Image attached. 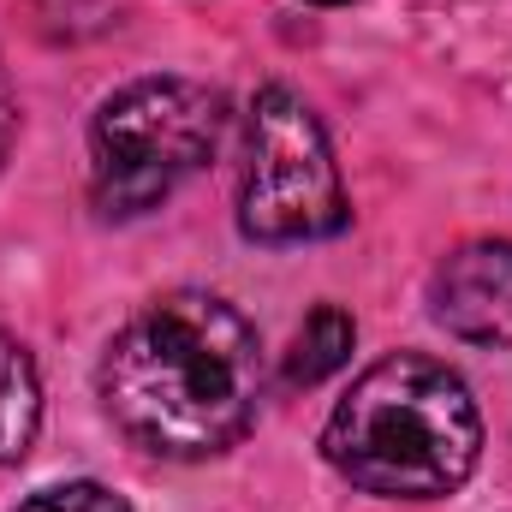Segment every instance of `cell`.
<instances>
[{
	"label": "cell",
	"instance_id": "1",
	"mask_svg": "<svg viewBox=\"0 0 512 512\" xmlns=\"http://www.w3.org/2000/svg\"><path fill=\"white\" fill-rule=\"evenodd\" d=\"M102 411L155 459H215L256 423L262 346L221 292H161L108 340Z\"/></svg>",
	"mask_w": 512,
	"mask_h": 512
},
{
	"label": "cell",
	"instance_id": "2",
	"mask_svg": "<svg viewBox=\"0 0 512 512\" xmlns=\"http://www.w3.org/2000/svg\"><path fill=\"white\" fill-rule=\"evenodd\" d=\"M322 459L376 501H447L483 459V417L459 370L423 352H393L334 405Z\"/></svg>",
	"mask_w": 512,
	"mask_h": 512
},
{
	"label": "cell",
	"instance_id": "3",
	"mask_svg": "<svg viewBox=\"0 0 512 512\" xmlns=\"http://www.w3.org/2000/svg\"><path fill=\"white\" fill-rule=\"evenodd\" d=\"M227 131V102L191 78H137L90 120V191L96 209L131 221L161 209Z\"/></svg>",
	"mask_w": 512,
	"mask_h": 512
},
{
	"label": "cell",
	"instance_id": "4",
	"mask_svg": "<svg viewBox=\"0 0 512 512\" xmlns=\"http://www.w3.org/2000/svg\"><path fill=\"white\" fill-rule=\"evenodd\" d=\"M346 221H352L346 179L316 108L286 84H262L251 96V131H245L239 233L256 245H310L334 239Z\"/></svg>",
	"mask_w": 512,
	"mask_h": 512
},
{
	"label": "cell",
	"instance_id": "5",
	"mask_svg": "<svg viewBox=\"0 0 512 512\" xmlns=\"http://www.w3.org/2000/svg\"><path fill=\"white\" fill-rule=\"evenodd\" d=\"M435 322L465 346H512V239H471L429 280Z\"/></svg>",
	"mask_w": 512,
	"mask_h": 512
},
{
	"label": "cell",
	"instance_id": "6",
	"mask_svg": "<svg viewBox=\"0 0 512 512\" xmlns=\"http://www.w3.org/2000/svg\"><path fill=\"white\" fill-rule=\"evenodd\" d=\"M42 429V376L30 352L0 328V465H18Z\"/></svg>",
	"mask_w": 512,
	"mask_h": 512
},
{
	"label": "cell",
	"instance_id": "7",
	"mask_svg": "<svg viewBox=\"0 0 512 512\" xmlns=\"http://www.w3.org/2000/svg\"><path fill=\"white\" fill-rule=\"evenodd\" d=\"M352 346H358V322H352L340 304H316V310L304 316V328L292 334L286 382H292V387L328 382L334 370H346V364H352Z\"/></svg>",
	"mask_w": 512,
	"mask_h": 512
},
{
	"label": "cell",
	"instance_id": "8",
	"mask_svg": "<svg viewBox=\"0 0 512 512\" xmlns=\"http://www.w3.org/2000/svg\"><path fill=\"white\" fill-rule=\"evenodd\" d=\"M18 512H131V501L108 483H54V489H36Z\"/></svg>",
	"mask_w": 512,
	"mask_h": 512
},
{
	"label": "cell",
	"instance_id": "9",
	"mask_svg": "<svg viewBox=\"0 0 512 512\" xmlns=\"http://www.w3.org/2000/svg\"><path fill=\"white\" fill-rule=\"evenodd\" d=\"M12 137H18V96H12V84H6V66H0V167H6V155H12Z\"/></svg>",
	"mask_w": 512,
	"mask_h": 512
},
{
	"label": "cell",
	"instance_id": "10",
	"mask_svg": "<svg viewBox=\"0 0 512 512\" xmlns=\"http://www.w3.org/2000/svg\"><path fill=\"white\" fill-rule=\"evenodd\" d=\"M310 6H352V0H310Z\"/></svg>",
	"mask_w": 512,
	"mask_h": 512
}]
</instances>
